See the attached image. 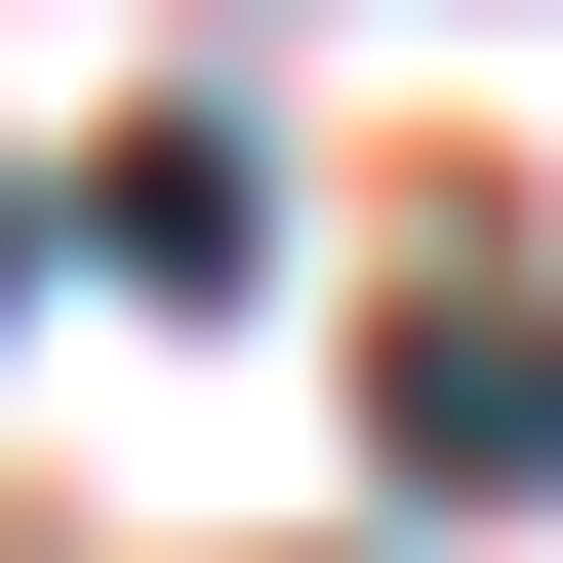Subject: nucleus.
<instances>
[{"instance_id": "f257e3e1", "label": "nucleus", "mask_w": 563, "mask_h": 563, "mask_svg": "<svg viewBox=\"0 0 563 563\" xmlns=\"http://www.w3.org/2000/svg\"><path fill=\"white\" fill-rule=\"evenodd\" d=\"M402 483L443 523H563V282H402Z\"/></svg>"}]
</instances>
